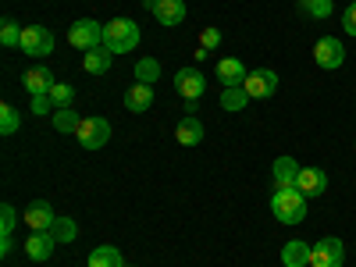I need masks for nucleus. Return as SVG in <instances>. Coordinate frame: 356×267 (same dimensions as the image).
<instances>
[{
    "label": "nucleus",
    "mask_w": 356,
    "mask_h": 267,
    "mask_svg": "<svg viewBox=\"0 0 356 267\" xmlns=\"http://www.w3.org/2000/svg\"><path fill=\"white\" fill-rule=\"evenodd\" d=\"M50 235H54L57 243H72L75 239V221L72 218H57L54 228H50Z\"/></svg>",
    "instance_id": "nucleus-26"
},
{
    "label": "nucleus",
    "mask_w": 356,
    "mask_h": 267,
    "mask_svg": "<svg viewBox=\"0 0 356 267\" xmlns=\"http://www.w3.org/2000/svg\"><path fill=\"white\" fill-rule=\"evenodd\" d=\"M246 104H250V93H246L243 86H232V89H225V93H221V107L225 111H243Z\"/></svg>",
    "instance_id": "nucleus-23"
},
{
    "label": "nucleus",
    "mask_w": 356,
    "mask_h": 267,
    "mask_svg": "<svg viewBox=\"0 0 356 267\" xmlns=\"http://www.w3.org/2000/svg\"><path fill=\"white\" fill-rule=\"evenodd\" d=\"M175 139L182 143V146H196V143L203 139V125H200V118L186 114L182 122H178V129H175Z\"/></svg>",
    "instance_id": "nucleus-17"
},
{
    "label": "nucleus",
    "mask_w": 356,
    "mask_h": 267,
    "mask_svg": "<svg viewBox=\"0 0 356 267\" xmlns=\"http://www.w3.org/2000/svg\"><path fill=\"white\" fill-rule=\"evenodd\" d=\"M0 132H4V136H15L18 132V111L11 104L0 107Z\"/></svg>",
    "instance_id": "nucleus-27"
},
{
    "label": "nucleus",
    "mask_w": 356,
    "mask_h": 267,
    "mask_svg": "<svg viewBox=\"0 0 356 267\" xmlns=\"http://www.w3.org/2000/svg\"><path fill=\"white\" fill-rule=\"evenodd\" d=\"M296 4H307V0H296Z\"/></svg>",
    "instance_id": "nucleus-35"
},
{
    "label": "nucleus",
    "mask_w": 356,
    "mask_h": 267,
    "mask_svg": "<svg viewBox=\"0 0 356 267\" xmlns=\"http://www.w3.org/2000/svg\"><path fill=\"white\" fill-rule=\"evenodd\" d=\"M0 43L4 47H22V29L15 22H4L0 25Z\"/></svg>",
    "instance_id": "nucleus-28"
},
{
    "label": "nucleus",
    "mask_w": 356,
    "mask_h": 267,
    "mask_svg": "<svg viewBox=\"0 0 356 267\" xmlns=\"http://www.w3.org/2000/svg\"><path fill=\"white\" fill-rule=\"evenodd\" d=\"M54 50V33L47 25H25L22 29V54L29 57H43Z\"/></svg>",
    "instance_id": "nucleus-5"
},
{
    "label": "nucleus",
    "mask_w": 356,
    "mask_h": 267,
    "mask_svg": "<svg viewBox=\"0 0 356 267\" xmlns=\"http://www.w3.org/2000/svg\"><path fill=\"white\" fill-rule=\"evenodd\" d=\"M125 107L132 114H143V111H150L154 107V86H146V82H136L129 93H125Z\"/></svg>",
    "instance_id": "nucleus-14"
},
{
    "label": "nucleus",
    "mask_w": 356,
    "mask_h": 267,
    "mask_svg": "<svg viewBox=\"0 0 356 267\" xmlns=\"http://www.w3.org/2000/svg\"><path fill=\"white\" fill-rule=\"evenodd\" d=\"M296 189H300L303 196H321L324 189H328V175H324L321 168H300Z\"/></svg>",
    "instance_id": "nucleus-12"
},
{
    "label": "nucleus",
    "mask_w": 356,
    "mask_h": 267,
    "mask_svg": "<svg viewBox=\"0 0 356 267\" xmlns=\"http://www.w3.org/2000/svg\"><path fill=\"white\" fill-rule=\"evenodd\" d=\"M15 250V243H11V235H4V239H0V257H8Z\"/></svg>",
    "instance_id": "nucleus-34"
},
{
    "label": "nucleus",
    "mask_w": 356,
    "mask_h": 267,
    "mask_svg": "<svg viewBox=\"0 0 356 267\" xmlns=\"http://www.w3.org/2000/svg\"><path fill=\"white\" fill-rule=\"evenodd\" d=\"M150 11L161 25H182L186 22V0H150Z\"/></svg>",
    "instance_id": "nucleus-10"
},
{
    "label": "nucleus",
    "mask_w": 356,
    "mask_h": 267,
    "mask_svg": "<svg viewBox=\"0 0 356 267\" xmlns=\"http://www.w3.org/2000/svg\"><path fill=\"white\" fill-rule=\"evenodd\" d=\"M50 100H54V107H72V100H75V89H72L68 82H54V89H50Z\"/></svg>",
    "instance_id": "nucleus-25"
},
{
    "label": "nucleus",
    "mask_w": 356,
    "mask_h": 267,
    "mask_svg": "<svg viewBox=\"0 0 356 267\" xmlns=\"http://www.w3.org/2000/svg\"><path fill=\"white\" fill-rule=\"evenodd\" d=\"M104 47L111 54H129L139 47V25L132 18H111L104 25Z\"/></svg>",
    "instance_id": "nucleus-1"
},
{
    "label": "nucleus",
    "mask_w": 356,
    "mask_h": 267,
    "mask_svg": "<svg viewBox=\"0 0 356 267\" xmlns=\"http://www.w3.org/2000/svg\"><path fill=\"white\" fill-rule=\"evenodd\" d=\"M75 136H79L82 150H100V146H107V139H111V125H107V118H82Z\"/></svg>",
    "instance_id": "nucleus-4"
},
{
    "label": "nucleus",
    "mask_w": 356,
    "mask_h": 267,
    "mask_svg": "<svg viewBox=\"0 0 356 267\" xmlns=\"http://www.w3.org/2000/svg\"><path fill=\"white\" fill-rule=\"evenodd\" d=\"M342 243L339 239H321V243H314L310 246V267H342Z\"/></svg>",
    "instance_id": "nucleus-6"
},
{
    "label": "nucleus",
    "mask_w": 356,
    "mask_h": 267,
    "mask_svg": "<svg viewBox=\"0 0 356 267\" xmlns=\"http://www.w3.org/2000/svg\"><path fill=\"white\" fill-rule=\"evenodd\" d=\"M246 68H243V61H235V57H225V61H218V79H221V86L225 89H232V86H243L246 82Z\"/></svg>",
    "instance_id": "nucleus-15"
},
{
    "label": "nucleus",
    "mask_w": 356,
    "mask_h": 267,
    "mask_svg": "<svg viewBox=\"0 0 356 267\" xmlns=\"http://www.w3.org/2000/svg\"><path fill=\"white\" fill-rule=\"evenodd\" d=\"M243 89L250 93V100H264V97H271L275 89H278V75H275L271 68H257V72L246 75Z\"/></svg>",
    "instance_id": "nucleus-8"
},
{
    "label": "nucleus",
    "mask_w": 356,
    "mask_h": 267,
    "mask_svg": "<svg viewBox=\"0 0 356 267\" xmlns=\"http://www.w3.org/2000/svg\"><path fill=\"white\" fill-rule=\"evenodd\" d=\"M68 43L79 47V50H97V47H104V25L93 22V18H79V22H72V29H68Z\"/></svg>",
    "instance_id": "nucleus-3"
},
{
    "label": "nucleus",
    "mask_w": 356,
    "mask_h": 267,
    "mask_svg": "<svg viewBox=\"0 0 356 267\" xmlns=\"http://www.w3.org/2000/svg\"><path fill=\"white\" fill-rule=\"evenodd\" d=\"M15 225H18L15 207H11V203H4V207H0V232H4V235H11V232H15Z\"/></svg>",
    "instance_id": "nucleus-29"
},
{
    "label": "nucleus",
    "mask_w": 356,
    "mask_h": 267,
    "mask_svg": "<svg viewBox=\"0 0 356 267\" xmlns=\"http://www.w3.org/2000/svg\"><path fill=\"white\" fill-rule=\"evenodd\" d=\"M271 211H275V218H278L282 225H300V221L307 218V196L296 189V186H289V189H275V196H271Z\"/></svg>",
    "instance_id": "nucleus-2"
},
{
    "label": "nucleus",
    "mask_w": 356,
    "mask_h": 267,
    "mask_svg": "<svg viewBox=\"0 0 356 267\" xmlns=\"http://www.w3.org/2000/svg\"><path fill=\"white\" fill-rule=\"evenodd\" d=\"M54 246H57V239L50 232H33V235H29V243H25V253H29V260L43 264V260H50Z\"/></svg>",
    "instance_id": "nucleus-13"
},
{
    "label": "nucleus",
    "mask_w": 356,
    "mask_h": 267,
    "mask_svg": "<svg viewBox=\"0 0 356 267\" xmlns=\"http://www.w3.org/2000/svg\"><path fill=\"white\" fill-rule=\"evenodd\" d=\"M175 89H178L186 100H200L203 89H207V79H203L196 68H182V72L175 75Z\"/></svg>",
    "instance_id": "nucleus-11"
},
{
    "label": "nucleus",
    "mask_w": 356,
    "mask_h": 267,
    "mask_svg": "<svg viewBox=\"0 0 356 267\" xmlns=\"http://www.w3.org/2000/svg\"><path fill=\"white\" fill-rule=\"evenodd\" d=\"M353 4H356V0H353Z\"/></svg>",
    "instance_id": "nucleus-36"
},
{
    "label": "nucleus",
    "mask_w": 356,
    "mask_h": 267,
    "mask_svg": "<svg viewBox=\"0 0 356 267\" xmlns=\"http://www.w3.org/2000/svg\"><path fill=\"white\" fill-rule=\"evenodd\" d=\"M314 61H317L321 68L335 72V68L346 61V47H342L335 36H321V40H317V47H314Z\"/></svg>",
    "instance_id": "nucleus-7"
},
{
    "label": "nucleus",
    "mask_w": 356,
    "mask_h": 267,
    "mask_svg": "<svg viewBox=\"0 0 356 267\" xmlns=\"http://www.w3.org/2000/svg\"><path fill=\"white\" fill-rule=\"evenodd\" d=\"M50 107H54L50 93H40V97H33V114H47Z\"/></svg>",
    "instance_id": "nucleus-32"
},
{
    "label": "nucleus",
    "mask_w": 356,
    "mask_h": 267,
    "mask_svg": "<svg viewBox=\"0 0 356 267\" xmlns=\"http://www.w3.org/2000/svg\"><path fill=\"white\" fill-rule=\"evenodd\" d=\"M307 267H310V264H307Z\"/></svg>",
    "instance_id": "nucleus-37"
},
{
    "label": "nucleus",
    "mask_w": 356,
    "mask_h": 267,
    "mask_svg": "<svg viewBox=\"0 0 356 267\" xmlns=\"http://www.w3.org/2000/svg\"><path fill=\"white\" fill-rule=\"evenodd\" d=\"M218 43H221V29H203V33H200V50L211 54Z\"/></svg>",
    "instance_id": "nucleus-30"
},
{
    "label": "nucleus",
    "mask_w": 356,
    "mask_h": 267,
    "mask_svg": "<svg viewBox=\"0 0 356 267\" xmlns=\"http://www.w3.org/2000/svg\"><path fill=\"white\" fill-rule=\"evenodd\" d=\"M282 264H285V267H307V264H310V246L300 243V239L285 243V250H282Z\"/></svg>",
    "instance_id": "nucleus-21"
},
{
    "label": "nucleus",
    "mask_w": 356,
    "mask_h": 267,
    "mask_svg": "<svg viewBox=\"0 0 356 267\" xmlns=\"http://www.w3.org/2000/svg\"><path fill=\"white\" fill-rule=\"evenodd\" d=\"M86 267H125V260H122V250H114V246H97L93 253H89Z\"/></svg>",
    "instance_id": "nucleus-20"
},
{
    "label": "nucleus",
    "mask_w": 356,
    "mask_h": 267,
    "mask_svg": "<svg viewBox=\"0 0 356 267\" xmlns=\"http://www.w3.org/2000/svg\"><path fill=\"white\" fill-rule=\"evenodd\" d=\"M22 82H25V89H29L33 97L50 93V89H54V75H50V68H29V72L22 75Z\"/></svg>",
    "instance_id": "nucleus-16"
},
{
    "label": "nucleus",
    "mask_w": 356,
    "mask_h": 267,
    "mask_svg": "<svg viewBox=\"0 0 356 267\" xmlns=\"http://www.w3.org/2000/svg\"><path fill=\"white\" fill-rule=\"evenodd\" d=\"M307 15H314V18H328L332 15V0H307Z\"/></svg>",
    "instance_id": "nucleus-31"
},
{
    "label": "nucleus",
    "mask_w": 356,
    "mask_h": 267,
    "mask_svg": "<svg viewBox=\"0 0 356 267\" xmlns=\"http://www.w3.org/2000/svg\"><path fill=\"white\" fill-rule=\"evenodd\" d=\"M54 221H57V214L50 211L47 200H33V203L25 207V225L33 228V232H50Z\"/></svg>",
    "instance_id": "nucleus-9"
},
{
    "label": "nucleus",
    "mask_w": 356,
    "mask_h": 267,
    "mask_svg": "<svg viewBox=\"0 0 356 267\" xmlns=\"http://www.w3.org/2000/svg\"><path fill=\"white\" fill-rule=\"evenodd\" d=\"M296 178H300V164H296L292 157H278L275 161V189L296 186Z\"/></svg>",
    "instance_id": "nucleus-19"
},
{
    "label": "nucleus",
    "mask_w": 356,
    "mask_h": 267,
    "mask_svg": "<svg viewBox=\"0 0 356 267\" xmlns=\"http://www.w3.org/2000/svg\"><path fill=\"white\" fill-rule=\"evenodd\" d=\"M79 125H82V118H79L75 107H57L54 111V129L57 132H75Z\"/></svg>",
    "instance_id": "nucleus-22"
},
{
    "label": "nucleus",
    "mask_w": 356,
    "mask_h": 267,
    "mask_svg": "<svg viewBox=\"0 0 356 267\" xmlns=\"http://www.w3.org/2000/svg\"><path fill=\"white\" fill-rule=\"evenodd\" d=\"M342 25H346V33H349V36H356V4H349V8H346Z\"/></svg>",
    "instance_id": "nucleus-33"
},
{
    "label": "nucleus",
    "mask_w": 356,
    "mask_h": 267,
    "mask_svg": "<svg viewBox=\"0 0 356 267\" xmlns=\"http://www.w3.org/2000/svg\"><path fill=\"white\" fill-rule=\"evenodd\" d=\"M111 61H114V54L107 47H97V50H86V72L89 75H107L111 72Z\"/></svg>",
    "instance_id": "nucleus-18"
},
{
    "label": "nucleus",
    "mask_w": 356,
    "mask_h": 267,
    "mask_svg": "<svg viewBox=\"0 0 356 267\" xmlns=\"http://www.w3.org/2000/svg\"><path fill=\"white\" fill-rule=\"evenodd\" d=\"M136 79L146 82V86H154V82L161 79V65L154 61V57H143V61L136 65Z\"/></svg>",
    "instance_id": "nucleus-24"
}]
</instances>
